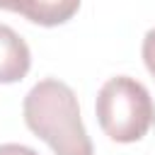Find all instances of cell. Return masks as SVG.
<instances>
[{
  "instance_id": "5b68a950",
  "label": "cell",
  "mask_w": 155,
  "mask_h": 155,
  "mask_svg": "<svg viewBox=\"0 0 155 155\" xmlns=\"http://www.w3.org/2000/svg\"><path fill=\"white\" fill-rule=\"evenodd\" d=\"M140 53H143V63H145L148 73L155 78V27L143 36V48H140Z\"/></svg>"
},
{
  "instance_id": "277c9868",
  "label": "cell",
  "mask_w": 155,
  "mask_h": 155,
  "mask_svg": "<svg viewBox=\"0 0 155 155\" xmlns=\"http://www.w3.org/2000/svg\"><path fill=\"white\" fill-rule=\"evenodd\" d=\"M80 10V0H17L15 12L41 27H58Z\"/></svg>"
},
{
  "instance_id": "8992f818",
  "label": "cell",
  "mask_w": 155,
  "mask_h": 155,
  "mask_svg": "<svg viewBox=\"0 0 155 155\" xmlns=\"http://www.w3.org/2000/svg\"><path fill=\"white\" fill-rule=\"evenodd\" d=\"M0 155H39V153L29 145H22V143H2Z\"/></svg>"
},
{
  "instance_id": "3957f363",
  "label": "cell",
  "mask_w": 155,
  "mask_h": 155,
  "mask_svg": "<svg viewBox=\"0 0 155 155\" xmlns=\"http://www.w3.org/2000/svg\"><path fill=\"white\" fill-rule=\"evenodd\" d=\"M31 68L27 41L7 24H0V85L19 82Z\"/></svg>"
},
{
  "instance_id": "6da1fadb",
  "label": "cell",
  "mask_w": 155,
  "mask_h": 155,
  "mask_svg": "<svg viewBox=\"0 0 155 155\" xmlns=\"http://www.w3.org/2000/svg\"><path fill=\"white\" fill-rule=\"evenodd\" d=\"M27 128L41 138L56 155H92V140L85 131L80 104L70 85L56 78L39 80L22 102Z\"/></svg>"
},
{
  "instance_id": "7a4b0ae2",
  "label": "cell",
  "mask_w": 155,
  "mask_h": 155,
  "mask_svg": "<svg viewBox=\"0 0 155 155\" xmlns=\"http://www.w3.org/2000/svg\"><path fill=\"white\" fill-rule=\"evenodd\" d=\"M102 131L116 143L140 140L155 124V102L143 82L128 75L109 78L94 102Z\"/></svg>"
},
{
  "instance_id": "52a82bcc",
  "label": "cell",
  "mask_w": 155,
  "mask_h": 155,
  "mask_svg": "<svg viewBox=\"0 0 155 155\" xmlns=\"http://www.w3.org/2000/svg\"><path fill=\"white\" fill-rule=\"evenodd\" d=\"M15 2H17V0H0V7H2V10L15 12Z\"/></svg>"
}]
</instances>
